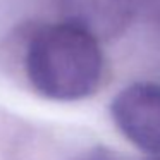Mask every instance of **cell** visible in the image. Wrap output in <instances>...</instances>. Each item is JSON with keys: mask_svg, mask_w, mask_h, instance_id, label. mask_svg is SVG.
Returning <instances> with one entry per match:
<instances>
[{"mask_svg": "<svg viewBox=\"0 0 160 160\" xmlns=\"http://www.w3.org/2000/svg\"><path fill=\"white\" fill-rule=\"evenodd\" d=\"M66 21L78 24L98 42L121 36L138 16L136 0H59Z\"/></svg>", "mask_w": 160, "mask_h": 160, "instance_id": "3957f363", "label": "cell"}, {"mask_svg": "<svg viewBox=\"0 0 160 160\" xmlns=\"http://www.w3.org/2000/svg\"><path fill=\"white\" fill-rule=\"evenodd\" d=\"M114 124L128 141L150 155H160V84H128L110 105Z\"/></svg>", "mask_w": 160, "mask_h": 160, "instance_id": "7a4b0ae2", "label": "cell"}, {"mask_svg": "<svg viewBox=\"0 0 160 160\" xmlns=\"http://www.w3.org/2000/svg\"><path fill=\"white\" fill-rule=\"evenodd\" d=\"M138 2V14H150L160 19V0H136Z\"/></svg>", "mask_w": 160, "mask_h": 160, "instance_id": "277c9868", "label": "cell"}, {"mask_svg": "<svg viewBox=\"0 0 160 160\" xmlns=\"http://www.w3.org/2000/svg\"><path fill=\"white\" fill-rule=\"evenodd\" d=\"M83 160H121L119 157L112 155L110 152H107V150H95V152H91L90 155H86Z\"/></svg>", "mask_w": 160, "mask_h": 160, "instance_id": "5b68a950", "label": "cell"}, {"mask_svg": "<svg viewBox=\"0 0 160 160\" xmlns=\"http://www.w3.org/2000/svg\"><path fill=\"white\" fill-rule=\"evenodd\" d=\"M26 74L42 97L76 102L98 90L103 78L100 42L69 21L47 24L31 36L26 48Z\"/></svg>", "mask_w": 160, "mask_h": 160, "instance_id": "6da1fadb", "label": "cell"}]
</instances>
